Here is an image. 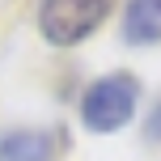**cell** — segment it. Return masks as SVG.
I'll list each match as a JSON object with an SVG mask.
<instances>
[{
  "label": "cell",
  "mask_w": 161,
  "mask_h": 161,
  "mask_svg": "<svg viewBox=\"0 0 161 161\" xmlns=\"http://www.w3.org/2000/svg\"><path fill=\"white\" fill-rule=\"evenodd\" d=\"M114 0H38V34L51 47H76L102 30Z\"/></svg>",
  "instance_id": "7a4b0ae2"
},
{
  "label": "cell",
  "mask_w": 161,
  "mask_h": 161,
  "mask_svg": "<svg viewBox=\"0 0 161 161\" xmlns=\"http://www.w3.org/2000/svg\"><path fill=\"white\" fill-rule=\"evenodd\" d=\"M136 102H140V80L131 72L97 76L85 89V97H80V123L89 131H97V136H110V131H119V127L131 123Z\"/></svg>",
  "instance_id": "6da1fadb"
},
{
  "label": "cell",
  "mask_w": 161,
  "mask_h": 161,
  "mask_svg": "<svg viewBox=\"0 0 161 161\" xmlns=\"http://www.w3.org/2000/svg\"><path fill=\"white\" fill-rule=\"evenodd\" d=\"M144 136H148V140H161V102L153 106V114H148V123H144Z\"/></svg>",
  "instance_id": "5b68a950"
},
{
  "label": "cell",
  "mask_w": 161,
  "mask_h": 161,
  "mask_svg": "<svg viewBox=\"0 0 161 161\" xmlns=\"http://www.w3.org/2000/svg\"><path fill=\"white\" fill-rule=\"evenodd\" d=\"M123 42H131V47L161 42V0H127L123 4Z\"/></svg>",
  "instance_id": "3957f363"
},
{
  "label": "cell",
  "mask_w": 161,
  "mask_h": 161,
  "mask_svg": "<svg viewBox=\"0 0 161 161\" xmlns=\"http://www.w3.org/2000/svg\"><path fill=\"white\" fill-rule=\"evenodd\" d=\"M55 157V136L38 127H13L0 136V161H51Z\"/></svg>",
  "instance_id": "277c9868"
}]
</instances>
